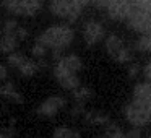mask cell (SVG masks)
<instances>
[{
  "mask_svg": "<svg viewBox=\"0 0 151 138\" xmlns=\"http://www.w3.org/2000/svg\"><path fill=\"white\" fill-rule=\"evenodd\" d=\"M73 37H75V33L70 26L54 24L39 34L37 42L46 46L47 49H52V52H62L63 49H67L73 42Z\"/></svg>",
  "mask_w": 151,
  "mask_h": 138,
  "instance_id": "obj_1",
  "label": "cell"
},
{
  "mask_svg": "<svg viewBox=\"0 0 151 138\" xmlns=\"http://www.w3.org/2000/svg\"><path fill=\"white\" fill-rule=\"evenodd\" d=\"M83 7L85 5L80 0H50V4H49L50 13L54 17L68 20L70 23L78 20V17L81 15Z\"/></svg>",
  "mask_w": 151,
  "mask_h": 138,
  "instance_id": "obj_2",
  "label": "cell"
},
{
  "mask_svg": "<svg viewBox=\"0 0 151 138\" xmlns=\"http://www.w3.org/2000/svg\"><path fill=\"white\" fill-rule=\"evenodd\" d=\"M124 114H125V119L133 127H145L151 120V114L146 111V107L141 106L140 102H135V101H132L130 104L125 106Z\"/></svg>",
  "mask_w": 151,
  "mask_h": 138,
  "instance_id": "obj_3",
  "label": "cell"
},
{
  "mask_svg": "<svg viewBox=\"0 0 151 138\" xmlns=\"http://www.w3.org/2000/svg\"><path fill=\"white\" fill-rule=\"evenodd\" d=\"M65 104H67V101L62 96H50L44 102H41L36 112L41 117H54L57 112H60L65 107Z\"/></svg>",
  "mask_w": 151,
  "mask_h": 138,
  "instance_id": "obj_4",
  "label": "cell"
},
{
  "mask_svg": "<svg viewBox=\"0 0 151 138\" xmlns=\"http://www.w3.org/2000/svg\"><path fill=\"white\" fill-rule=\"evenodd\" d=\"M54 76L57 78V81H59V85L62 86V88L70 89V91H73V89H76L80 86L78 75L68 72V70H65L63 67H60L59 63L54 67Z\"/></svg>",
  "mask_w": 151,
  "mask_h": 138,
  "instance_id": "obj_5",
  "label": "cell"
},
{
  "mask_svg": "<svg viewBox=\"0 0 151 138\" xmlns=\"http://www.w3.org/2000/svg\"><path fill=\"white\" fill-rule=\"evenodd\" d=\"M83 37H85L88 46H94V44L101 42L104 37V26L94 20L86 21L83 26Z\"/></svg>",
  "mask_w": 151,
  "mask_h": 138,
  "instance_id": "obj_6",
  "label": "cell"
},
{
  "mask_svg": "<svg viewBox=\"0 0 151 138\" xmlns=\"http://www.w3.org/2000/svg\"><path fill=\"white\" fill-rule=\"evenodd\" d=\"M42 8V0H18V17H34Z\"/></svg>",
  "mask_w": 151,
  "mask_h": 138,
  "instance_id": "obj_7",
  "label": "cell"
},
{
  "mask_svg": "<svg viewBox=\"0 0 151 138\" xmlns=\"http://www.w3.org/2000/svg\"><path fill=\"white\" fill-rule=\"evenodd\" d=\"M57 63H59L60 67H63L65 70L72 72V73H78L80 70L83 68V62H81V59H80L76 54H68V55L62 57Z\"/></svg>",
  "mask_w": 151,
  "mask_h": 138,
  "instance_id": "obj_8",
  "label": "cell"
},
{
  "mask_svg": "<svg viewBox=\"0 0 151 138\" xmlns=\"http://www.w3.org/2000/svg\"><path fill=\"white\" fill-rule=\"evenodd\" d=\"M18 37L15 33H4L0 36V52L4 54H12L18 47Z\"/></svg>",
  "mask_w": 151,
  "mask_h": 138,
  "instance_id": "obj_9",
  "label": "cell"
},
{
  "mask_svg": "<svg viewBox=\"0 0 151 138\" xmlns=\"http://www.w3.org/2000/svg\"><path fill=\"white\" fill-rule=\"evenodd\" d=\"M150 98H151V83L150 81L138 83L133 88V101L135 102H140L141 106H145Z\"/></svg>",
  "mask_w": 151,
  "mask_h": 138,
  "instance_id": "obj_10",
  "label": "cell"
},
{
  "mask_svg": "<svg viewBox=\"0 0 151 138\" xmlns=\"http://www.w3.org/2000/svg\"><path fill=\"white\" fill-rule=\"evenodd\" d=\"M124 47H125L124 41H122L119 36H115V34H111V36L106 39V50H107V54L112 57V59H115Z\"/></svg>",
  "mask_w": 151,
  "mask_h": 138,
  "instance_id": "obj_11",
  "label": "cell"
},
{
  "mask_svg": "<svg viewBox=\"0 0 151 138\" xmlns=\"http://www.w3.org/2000/svg\"><path fill=\"white\" fill-rule=\"evenodd\" d=\"M0 96H5V98L12 99V101L18 102V104H23V96L15 89L13 83L7 81V83H0Z\"/></svg>",
  "mask_w": 151,
  "mask_h": 138,
  "instance_id": "obj_12",
  "label": "cell"
},
{
  "mask_svg": "<svg viewBox=\"0 0 151 138\" xmlns=\"http://www.w3.org/2000/svg\"><path fill=\"white\" fill-rule=\"evenodd\" d=\"M85 120L89 122V124H96V125H107L111 122V119L106 114H101V112H85Z\"/></svg>",
  "mask_w": 151,
  "mask_h": 138,
  "instance_id": "obj_13",
  "label": "cell"
},
{
  "mask_svg": "<svg viewBox=\"0 0 151 138\" xmlns=\"http://www.w3.org/2000/svg\"><path fill=\"white\" fill-rule=\"evenodd\" d=\"M37 70H39V65H37L36 62H33V60H28V59L18 67V72L23 76H33L37 73Z\"/></svg>",
  "mask_w": 151,
  "mask_h": 138,
  "instance_id": "obj_14",
  "label": "cell"
},
{
  "mask_svg": "<svg viewBox=\"0 0 151 138\" xmlns=\"http://www.w3.org/2000/svg\"><path fill=\"white\" fill-rule=\"evenodd\" d=\"M91 96H93V91L89 88H86V86H78L76 89H73V98L76 99V102L85 104Z\"/></svg>",
  "mask_w": 151,
  "mask_h": 138,
  "instance_id": "obj_15",
  "label": "cell"
},
{
  "mask_svg": "<svg viewBox=\"0 0 151 138\" xmlns=\"http://www.w3.org/2000/svg\"><path fill=\"white\" fill-rule=\"evenodd\" d=\"M137 49L141 52H151V31L143 33L137 41Z\"/></svg>",
  "mask_w": 151,
  "mask_h": 138,
  "instance_id": "obj_16",
  "label": "cell"
},
{
  "mask_svg": "<svg viewBox=\"0 0 151 138\" xmlns=\"http://www.w3.org/2000/svg\"><path fill=\"white\" fill-rule=\"evenodd\" d=\"M54 138H81L78 132L72 130L68 127H57L54 130Z\"/></svg>",
  "mask_w": 151,
  "mask_h": 138,
  "instance_id": "obj_17",
  "label": "cell"
},
{
  "mask_svg": "<svg viewBox=\"0 0 151 138\" xmlns=\"http://www.w3.org/2000/svg\"><path fill=\"white\" fill-rule=\"evenodd\" d=\"M26 60V57L23 55V54H20V52H12V54H8V65L10 67H13V68H18V67L21 65V63Z\"/></svg>",
  "mask_w": 151,
  "mask_h": 138,
  "instance_id": "obj_18",
  "label": "cell"
},
{
  "mask_svg": "<svg viewBox=\"0 0 151 138\" xmlns=\"http://www.w3.org/2000/svg\"><path fill=\"white\" fill-rule=\"evenodd\" d=\"M106 127H107V135H106L107 138H125V133H124V132H122L115 124L109 122Z\"/></svg>",
  "mask_w": 151,
  "mask_h": 138,
  "instance_id": "obj_19",
  "label": "cell"
},
{
  "mask_svg": "<svg viewBox=\"0 0 151 138\" xmlns=\"http://www.w3.org/2000/svg\"><path fill=\"white\" fill-rule=\"evenodd\" d=\"M31 54H33V57H36V59H44L46 54H47V47L36 41V44L31 47Z\"/></svg>",
  "mask_w": 151,
  "mask_h": 138,
  "instance_id": "obj_20",
  "label": "cell"
},
{
  "mask_svg": "<svg viewBox=\"0 0 151 138\" xmlns=\"http://www.w3.org/2000/svg\"><path fill=\"white\" fill-rule=\"evenodd\" d=\"M17 28H18V23H17V20H13V18L4 21V33H15Z\"/></svg>",
  "mask_w": 151,
  "mask_h": 138,
  "instance_id": "obj_21",
  "label": "cell"
},
{
  "mask_svg": "<svg viewBox=\"0 0 151 138\" xmlns=\"http://www.w3.org/2000/svg\"><path fill=\"white\" fill-rule=\"evenodd\" d=\"M13 135H15L13 127H5L0 130V138H13Z\"/></svg>",
  "mask_w": 151,
  "mask_h": 138,
  "instance_id": "obj_22",
  "label": "cell"
},
{
  "mask_svg": "<svg viewBox=\"0 0 151 138\" xmlns=\"http://www.w3.org/2000/svg\"><path fill=\"white\" fill-rule=\"evenodd\" d=\"M85 114V107H83V104L81 102H76L75 106H73V109H72V115L73 117H78V115H83Z\"/></svg>",
  "mask_w": 151,
  "mask_h": 138,
  "instance_id": "obj_23",
  "label": "cell"
},
{
  "mask_svg": "<svg viewBox=\"0 0 151 138\" xmlns=\"http://www.w3.org/2000/svg\"><path fill=\"white\" fill-rule=\"evenodd\" d=\"M15 34H17L18 41H23V39H26V37H28V31L24 29V28H20V26L15 29Z\"/></svg>",
  "mask_w": 151,
  "mask_h": 138,
  "instance_id": "obj_24",
  "label": "cell"
},
{
  "mask_svg": "<svg viewBox=\"0 0 151 138\" xmlns=\"http://www.w3.org/2000/svg\"><path fill=\"white\" fill-rule=\"evenodd\" d=\"M125 138H141V133L138 130V127H133L132 130H128V133H125Z\"/></svg>",
  "mask_w": 151,
  "mask_h": 138,
  "instance_id": "obj_25",
  "label": "cell"
},
{
  "mask_svg": "<svg viewBox=\"0 0 151 138\" xmlns=\"http://www.w3.org/2000/svg\"><path fill=\"white\" fill-rule=\"evenodd\" d=\"M8 76V68L4 65V63H0V81H5Z\"/></svg>",
  "mask_w": 151,
  "mask_h": 138,
  "instance_id": "obj_26",
  "label": "cell"
},
{
  "mask_svg": "<svg viewBox=\"0 0 151 138\" xmlns=\"http://www.w3.org/2000/svg\"><path fill=\"white\" fill-rule=\"evenodd\" d=\"M143 75H145V78H146L148 81L151 83V60L146 63V67L143 68Z\"/></svg>",
  "mask_w": 151,
  "mask_h": 138,
  "instance_id": "obj_27",
  "label": "cell"
},
{
  "mask_svg": "<svg viewBox=\"0 0 151 138\" xmlns=\"http://www.w3.org/2000/svg\"><path fill=\"white\" fill-rule=\"evenodd\" d=\"M138 72H140L138 65H132L130 68H128V76H130V78H133V76H137V75H138Z\"/></svg>",
  "mask_w": 151,
  "mask_h": 138,
  "instance_id": "obj_28",
  "label": "cell"
},
{
  "mask_svg": "<svg viewBox=\"0 0 151 138\" xmlns=\"http://www.w3.org/2000/svg\"><path fill=\"white\" fill-rule=\"evenodd\" d=\"M94 2L99 5V7H104V8H106V7H107V5L112 2V0H94Z\"/></svg>",
  "mask_w": 151,
  "mask_h": 138,
  "instance_id": "obj_29",
  "label": "cell"
},
{
  "mask_svg": "<svg viewBox=\"0 0 151 138\" xmlns=\"http://www.w3.org/2000/svg\"><path fill=\"white\" fill-rule=\"evenodd\" d=\"M145 107H146V111H148V112H150V114H151V98H150V99H148V101H146V104H145Z\"/></svg>",
  "mask_w": 151,
  "mask_h": 138,
  "instance_id": "obj_30",
  "label": "cell"
},
{
  "mask_svg": "<svg viewBox=\"0 0 151 138\" xmlns=\"http://www.w3.org/2000/svg\"><path fill=\"white\" fill-rule=\"evenodd\" d=\"M99 138H107V137H99Z\"/></svg>",
  "mask_w": 151,
  "mask_h": 138,
  "instance_id": "obj_31",
  "label": "cell"
},
{
  "mask_svg": "<svg viewBox=\"0 0 151 138\" xmlns=\"http://www.w3.org/2000/svg\"><path fill=\"white\" fill-rule=\"evenodd\" d=\"M150 138H151V137H150Z\"/></svg>",
  "mask_w": 151,
  "mask_h": 138,
  "instance_id": "obj_32",
  "label": "cell"
}]
</instances>
